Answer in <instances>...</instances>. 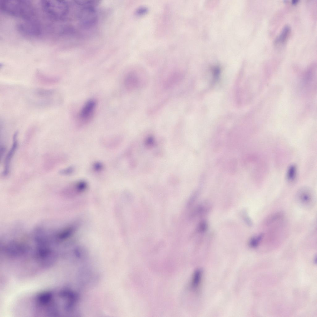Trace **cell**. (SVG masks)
I'll list each match as a JSON object with an SVG mask.
<instances>
[{
  "label": "cell",
  "instance_id": "277c9868",
  "mask_svg": "<svg viewBox=\"0 0 317 317\" xmlns=\"http://www.w3.org/2000/svg\"><path fill=\"white\" fill-rule=\"evenodd\" d=\"M17 27L20 32L29 36H37L41 33V27L39 23L32 19L25 20L19 23Z\"/></svg>",
  "mask_w": 317,
  "mask_h": 317
},
{
  "label": "cell",
  "instance_id": "30bf717a",
  "mask_svg": "<svg viewBox=\"0 0 317 317\" xmlns=\"http://www.w3.org/2000/svg\"><path fill=\"white\" fill-rule=\"evenodd\" d=\"M297 168L294 164L290 165L287 169L286 173V178L287 180L290 183L294 182L297 177Z\"/></svg>",
  "mask_w": 317,
  "mask_h": 317
},
{
  "label": "cell",
  "instance_id": "ac0fdd59",
  "mask_svg": "<svg viewBox=\"0 0 317 317\" xmlns=\"http://www.w3.org/2000/svg\"><path fill=\"white\" fill-rule=\"evenodd\" d=\"M297 2V0H293L292 1V3L293 4H295Z\"/></svg>",
  "mask_w": 317,
  "mask_h": 317
},
{
  "label": "cell",
  "instance_id": "4fadbf2b",
  "mask_svg": "<svg viewBox=\"0 0 317 317\" xmlns=\"http://www.w3.org/2000/svg\"><path fill=\"white\" fill-rule=\"evenodd\" d=\"M264 237V234L262 233L254 236L250 240L249 244L252 247L257 246L262 241Z\"/></svg>",
  "mask_w": 317,
  "mask_h": 317
},
{
  "label": "cell",
  "instance_id": "9a60e30c",
  "mask_svg": "<svg viewBox=\"0 0 317 317\" xmlns=\"http://www.w3.org/2000/svg\"><path fill=\"white\" fill-rule=\"evenodd\" d=\"M202 275V271L200 270H197L194 273L192 283L193 288H196L198 286L201 280Z\"/></svg>",
  "mask_w": 317,
  "mask_h": 317
},
{
  "label": "cell",
  "instance_id": "7c38bea8",
  "mask_svg": "<svg viewBox=\"0 0 317 317\" xmlns=\"http://www.w3.org/2000/svg\"><path fill=\"white\" fill-rule=\"evenodd\" d=\"M55 93L54 90L50 89H39L37 90L36 93L39 97L42 98H50Z\"/></svg>",
  "mask_w": 317,
  "mask_h": 317
},
{
  "label": "cell",
  "instance_id": "8fae6325",
  "mask_svg": "<svg viewBox=\"0 0 317 317\" xmlns=\"http://www.w3.org/2000/svg\"><path fill=\"white\" fill-rule=\"evenodd\" d=\"M290 30V28L289 26H285L279 35L276 39L275 43H282L284 42L289 34Z\"/></svg>",
  "mask_w": 317,
  "mask_h": 317
},
{
  "label": "cell",
  "instance_id": "3957f363",
  "mask_svg": "<svg viewBox=\"0 0 317 317\" xmlns=\"http://www.w3.org/2000/svg\"><path fill=\"white\" fill-rule=\"evenodd\" d=\"M76 3L81 7L78 17L81 26L88 28L95 25L97 21V15L93 5L94 2L90 0H77Z\"/></svg>",
  "mask_w": 317,
  "mask_h": 317
},
{
  "label": "cell",
  "instance_id": "9c48e42d",
  "mask_svg": "<svg viewBox=\"0 0 317 317\" xmlns=\"http://www.w3.org/2000/svg\"><path fill=\"white\" fill-rule=\"evenodd\" d=\"M36 78L40 83L47 85H55L58 83L59 78L58 77L49 76L40 73H37Z\"/></svg>",
  "mask_w": 317,
  "mask_h": 317
},
{
  "label": "cell",
  "instance_id": "5bb4252c",
  "mask_svg": "<svg viewBox=\"0 0 317 317\" xmlns=\"http://www.w3.org/2000/svg\"><path fill=\"white\" fill-rule=\"evenodd\" d=\"M283 215V213L281 212L275 213L269 217L265 221V223L267 225L270 224L281 219Z\"/></svg>",
  "mask_w": 317,
  "mask_h": 317
},
{
  "label": "cell",
  "instance_id": "2e32d148",
  "mask_svg": "<svg viewBox=\"0 0 317 317\" xmlns=\"http://www.w3.org/2000/svg\"><path fill=\"white\" fill-rule=\"evenodd\" d=\"M207 225L206 222L202 221L198 224L197 227V230L200 232H205L207 229Z\"/></svg>",
  "mask_w": 317,
  "mask_h": 317
},
{
  "label": "cell",
  "instance_id": "6da1fadb",
  "mask_svg": "<svg viewBox=\"0 0 317 317\" xmlns=\"http://www.w3.org/2000/svg\"><path fill=\"white\" fill-rule=\"evenodd\" d=\"M0 8L5 13L24 20L33 19L35 10L29 1L24 0H3L1 1Z\"/></svg>",
  "mask_w": 317,
  "mask_h": 317
},
{
  "label": "cell",
  "instance_id": "52a82bcc",
  "mask_svg": "<svg viewBox=\"0 0 317 317\" xmlns=\"http://www.w3.org/2000/svg\"><path fill=\"white\" fill-rule=\"evenodd\" d=\"M18 134V132H17L15 133L13 136V144L5 158L4 168L3 172V175L5 176H7L9 173L10 162L18 146V142L17 139Z\"/></svg>",
  "mask_w": 317,
  "mask_h": 317
},
{
  "label": "cell",
  "instance_id": "e0dca14e",
  "mask_svg": "<svg viewBox=\"0 0 317 317\" xmlns=\"http://www.w3.org/2000/svg\"><path fill=\"white\" fill-rule=\"evenodd\" d=\"M72 171V168L68 167L60 170L59 172V173L61 175H67L71 173Z\"/></svg>",
  "mask_w": 317,
  "mask_h": 317
},
{
  "label": "cell",
  "instance_id": "ba28073f",
  "mask_svg": "<svg viewBox=\"0 0 317 317\" xmlns=\"http://www.w3.org/2000/svg\"><path fill=\"white\" fill-rule=\"evenodd\" d=\"M124 83L126 88L128 89L133 90L137 88L139 85V78L135 73H131L125 77Z\"/></svg>",
  "mask_w": 317,
  "mask_h": 317
},
{
  "label": "cell",
  "instance_id": "5b68a950",
  "mask_svg": "<svg viewBox=\"0 0 317 317\" xmlns=\"http://www.w3.org/2000/svg\"><path fill=\"white\" fill-rule=\"evenodd\" d=\"M298 202L302 206L309 208L313 206L315 202L314 194L310 189L303 188L300 189L296 194Z\"/></svg>",
  "mask_w": 317,
  "mask_h": 317
},
{
  "label": "cell",
  "instance_id": "8992f818",
  "mask_svg": "<svg viewBox=\"0 0 317 317\" xmlns=\"http://www.w3.org/2000/svg\"><path fill=\"white\" fill-rule=\"evenodd\" d=\"M96 106V102L93 100L91 99L86 102L79 114V120L83 123L89 121L94 114Z\"/></svg>",
  "mask_w": 317,
  "mask_h": 317
},
{
  "label": "cell",
  "instance_id": "7a4b0ae2",
  "mask_svg": "<svg viewBox=\"0 0 317 317\" xmlns=\"http://www.w3.org/2000/svg\"><path fill=\"white\" fill-rule=\"evenodd\" d=\"M41 4L45 13L53 19L63 20L69 13L68 4L64 1L44 0Z\"/></svg>",
  "mask_w": 317,
  "mask_h": 317
}]
</instances>
